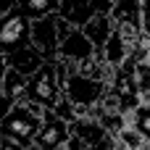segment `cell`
Listing matches in <instances>:
<instances>
[{"mask_svg":"<svg viewBox=\"0 0 150 150\" xmlns=\"http://www.w3.org/2000/svg\"><path fill=\"white\" fill-rule=\"evenodd\" d=\"M42 121H45V108L32 105V103L13 105V111L0 124V137L29 148V145H34V140H37V134L42 129Z\"/></svg>","mask_w":150,"mask_h":150,"instance_id":"1","label":"cell"},{"mask_svg":"<svg viewBox=\"0 0 150 150\" xmlns=\"http://www.w3.org/2000/svg\"><path fill=\"white\" fill-rule=\"evenodd\" d=\"M63 98V87L55 74V61H47L29 82H26V103L40 105L45 111H53Z\"/></svg>","mask_w":150,"mask_h":150,"instance_id":"2","label":"cell"},{"mask_svg":"<svg viewBox=\"0 0 150 150\" xmlns=\"http://www.w3.org/2000/svg\"><path fill=\"white\" fill-rule=\"evenodd\" d=\"M63 95L79 108L82 116H87L90 111H95V108L105 100V95H108V84H103V82H98V79L84 76V74L76 71V74L66 82Z\"/></svg>","mask_w":150,"mask_h":150,"instance_id":"3","label":"cell"},{"mask_svg":"<svg viewBox=\"0 0 150 150\" xmlns=\"http://www.w3.org/2000/svg\"><path fill=\"white\" fill-rule=\"evenodd\" d=\"M134 63L137 61H129L127 66L116 69V76H113V82L108 87V95L116 100V105H119V111L124 116L134 113L145 103L142 95H140V90H137V84H134Z\"/></svg>","mask_w":150,"mask_h":150,"instance_id":"4","label":"cell"},{"mask_svg":"<svg viewBox=\"0 0 150 150\" xmlns=\"http://www.w3.org/2000/svg\"><path fill=\"white\" fill-rule=\"evenodd\" d=\"M116 0H61L58 16L69 21L74 29H84L98 16H111Z\"/></svg>","mask_w":150,"mask_h":150,"instance_id":"5","label":"cell"},{"mask_svg":"<svg viewBox=\"0 0 150 150\" xmlns=\"http://www.w3.org/2000/svg\"><path fill=\"white\" fill-rule=\"evenodd\" d=\"M26 45H32V21L24 18L13 5V11L0 18V55H11Z\"/></svg>","mask_w":150,"mask_h":150,"instance_id":"6","label":"cell"},{"mask_svg":"<svg viewBox=\"0 0 150 150\" xmlns=\"http://www.w3.org/2000/svg\"><path fill=\"white\" fill-rule=\"evenodd\" d=\"M32 47L40 50L45 61H58L61 34H58V16H47L32 24Z\"/></svg>","mask_w":150,"mask_h":150,"instance_id":"7","label":"cell"},{"mask_svg":"<svg viewBox=\"0 0 150 150\" xmlns=\"http://www.w3.org/2000/svg\"><path fill=\"white\" fill-rule=\"evenodd\" d=\"M71 134L79 142H84L90 150H116V145H119L116 137L108 134V129L100 121L90 119V116H82L79 121H74L71 124Z\"/></svg>","mask_w":150,"mask_h":150,"instance_id":"8","label":"cell"},{"mask_svg":"<svg viewBox=\"0 0 150 150\" xmlns=\"http://www.w3.org/2000/svg\"><path fill=\"white\" fill-rule=\"evenodd\" d=\"M71 124L61 121L53 111H45V121H42V129L34 140V145L40 150H66V145L71 142Z\"/></svg>","mask_w":150,"mask_h":150,"instance_id":"9","label":"cell"},{"mask_svg":"<svg viewBox=\"0 0 150 150\" xmlns=\"http://www.w3.org/2000/svg\"><path fill=\"white\" fill-rule=\"evenodd\" d=\"M98 55V50H95V45L84 37V32L82 29H74L63 42H61V50H58V58L61 61H66V63H71V66H84L90 58H95Z\"/></svg>","mask_w":150,"mask_h":150,"instance_id":"10","label":"cell"},{"mask_svg":"<svg viewBox=\"0 0 150 150\" xmlns=\"http://www.w3.org/2000/svg\"><path fill=\"white\" fill-rule=\"evenodd\" d=\"M142 40V37H140ZM140 40H134V37H129V34H124V32H113V37L108 40V45L103 47V58L113 66V69H121V66H127L129 61H134V55H137V45H140Z\"/></svg>","mask_w":150,"mask_h":150,"instance_id":"11","label":"cell"},{"mask_svg":"<svg viewBox=\"0 0 150 150\" xmlns=\"http://www.w3.org/2000/svg\"><path fill=\"white\" fill-rule=\"evenodd\" d=\"M5 61H8V69H11V71H16V74H21V76H26V79H32V76L47 63V61L40 55V50H34L32 45H26V47L16 50V53L5 55Z\"/></svg>","mask_w":150,"mask_h":150,"instance_id":"12","label":"cell"},{"mask_svg":"<svg viewBox=\"0 0 150 150\" xmlns=\"http://www.w3.org/2000/svg\"><path fill=\"white\" fill-rule=\"evenodd\" d=\"M82 32H84V37L95 45V50L103 53V47L108 45V40H111L113 32H116V24H113L111 16H98V18H92Z\"/></svg>","mask_w":150,"mask_h":150,"instance_id":"13","label":"cell"},{"mask_svg":"<svg viewBox=\"0 0 150 150\" xmlns=\"http://www.w3.org/2000/svg\"><path fill=\"white\" fill-rule=\"evenodd\" d=\"M58 8H61V0H21V3L16 0V11L32 24L47 16H58Z\"/></svg>","mask_w":150,"mask_h":150,"instance_id":"14","label":"cell"},{"mask_svg":"<svg viewBox=\"0 0 150 150\" xmlns=\"http://www.w3.org/2000/svg\"><path fill=\"white\" fill-rule=\"evenodd\" d=\"M127 121H129V127H134L142 134L145 142H150V103H142L134 113L127 116Z\"/></svg>","mask_w":150,"mask_h":150,"instance_id":"15","label":"cell"},{"mask_svg":"<svg viewBox=\"0 0 150 150\" xmlns=\"http://www.w3.org/2000/svg\"><path fill=\"white\" fill-rule=\"evenodd\" d=\"M134 84L142 95V100H150V61H137L134 63Z\"/></svg>","mask_w":150,"mask_h":150,"instance_id":"16","label":"cell"},{"mask_svg":"<svg viewBox=\"0 0 150 150\" xmlns=\"http://www.w3.org/2000/svg\"><path fill=\"white\" fill-rule=\"evenodd\" d=\"M116 142H119L124 150H142L145 145H150V142H145V140H142V134H140L134 127H127V129L116 137Z\"/></svg>","mask_w":150,"mask_h":150,"instance_id":"17","label":"cell"},{"mask_svg":"<svg viewBox=\"0 0 150 150\" xmlns=\"http://www.w3.org/2000/svg\"><path fill=\"white\" fill-rule=\"evenodd\" d=\"M53 113H55L61 121H66V124H74V121H79V119H82L79 108H76V105H74V103H71L66 95H63V98H61V103L53 108Z\"/></svg>","mask_w":150,"mask_h":150,"instance_id":"18","label":"cell"},{"mask_svg":"<svg viewBox=\"0 0 150 150\" xmlns=\"http://www.w3.org/2000/svg\"><path fill=\"white\" fill-rule=\"evenodd\" d=\"M142 34L150 37V0H142Z\"/></svg>","mask_w":150,"mask_h":150,"instance_id":"19","label":"cell"},{"mask_svg":"<svg viewBox=\"0 0 150 150\" xmlns=\"http://www.w3.org/2000/svg\"><path fill=\"white\" fill-rule=\"evenodd\" d=\"M11 111H13V103H11V100H8V98L0 92V124L5 121V116H8Z\"/></svg>","mask_w":150,"mask_h":150,"instance_id":"20","label":"cell"},{"mask_svg":"<svg viewBox=\"0 0 150 150\" xmlns=\"http://www.w3.org/2000/svg\"><path fill=\"white\" fill-rule=\"evenodd\" d=\"M0 150H26V148H24V145H18V142H13V140L0 137Z\"/></svg>","mask_w":150,"mask_h":150,"instance_id":"21","label":"cell"},{"mask_svg":"<svg viewBox=\"0 0 150 150\" xmlns=\"http://www.w3.org/2000/svg\"><path fill=\"white\" fill-rule=\"evenodd\" d=\"M5 76H8V61H5V55H0V92H3V82H5Z\"/></svg>","mask_w":150,"mask_h":150,"instance_id":"22","label":"cell"},{"mask_svg":"<svg viewBox=\"0 0 150 150\" xmlns=\"http://www.w3.org/2000/svg\"><path fill=\"white\" fill-rule=\"evenodd\" d=\"M13 5H16V0H0V18L8 16V13L13 11Z\"/></svg>","mask_w":150,"mask_h":150,"instance_id":"23","label":"cell"},{"mask_svg":"<svg viewBox=\"0 0 150 150\" xmlns=\"http://www.w3.org/2000/svg\"><path fill=\"white\" fill-rule=\"evenodd\" d=\"M26 150H40V148H37V145H29V148H26Z\"/></svg>","mask_w":150,"mask_h":150,"instance_id":"24","label":"cell"}]
</instances>
